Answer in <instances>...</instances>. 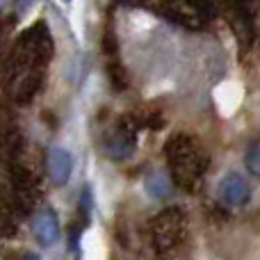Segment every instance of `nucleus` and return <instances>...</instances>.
Instances as JSON below:
<instances>
[{"instance_id": "f257e3e1", "label": "nucleus", "mask_w": 260, "mask_h": 260, "mask_svg": "<svg viewBox=\"0 0 260 260\" xmlns=\"http://www.w3.org/2000/svg\"><path fill=\"white\" fill-rule=\"evenodd\" d=\"M167 169L171 183L187 194L199 192L210 167L206 148L189 135H171L165 144Z\"/></svg>"}, {"instance_id": "f03ea898", "label": "nucleus", "mask_w": 260, "mask_h": 260, "mask_svg": "<svg viewBox=\"0 0 260 260\" xmlns=\"http://www.w3.org/2000/svg\"><path fill=\"white\" fill-rule=\"evenodd\" d=\"M55 55V41L46 21H37L18 35L7 57V80L23 73L39 71L46 73V67Z\"/></svg>"}, {"instance_id": "7ed1b4c3", "label": "nucleus", "mask_w": 260, "mask_h": 260, "mask_svg": "<svg viewBox=\"0 0 260 260\" xmlns=\"http://www.w3.org/2000/svg\"><path fill=\"white\" fill-rule=\"evenodd\" d=\"M148 238L155 249L157 260H171L187 238V215L183 208H167L148 221Z\"/></svg>"}, {"instance_id": "20e7f679", "label": "nucleus", "mask_w": 260, "mask_h": 260, "mask_svg": "<svg viewBox=\"0 0 260 260\" xmlns=\"http://www.w3.org/2000/svg\"><path fill=\"white\" fill-rule=\"evenodd\" d=\"M41 187L37 176L27 167L18 162H9L7 167V194H5V215L21 217L27 215L39 203Z\"/></svg>"}, {"instance_id": "39448f33", "label": "nucleus", "mask_w": 260, "mask_h": 260, "mask_svg": "<svg viewBox=\"0 0 260 260\" xmlns=\"http://www.w3.org/2000/svg\"><path fill=\"white\" fill-rule=\"evenodd\" d=\"M260 0H226L224 16L229 21L240 53H249L256 44V7Z\"/></svg>"}, {"instance_id": "423d86ee", "label": "nucleus", "mask_w": 260, "mask_h": 260, "mask_svg": "<svg viewBox=\"0 0 260 260\" xmlns=\"http://www.w3.org/2000/svg\"><path fill=\"white\" fill-rule=\"evenodd\" d=\"M215 12L217 7L212 0H160L162 16L187 27V30H199V27L208 25Z\"/></svg>"}, {"instance_id": "0eeeda50", "label": "nucleus", "mask_w": 260, "mask_h": 260, "mask_svg": "<svg viewBox=\"0 0 260 260\" xmlns=\"http://www.w3.org/2000/svg\"><path fill=\"white\" fill-rule=\"evenodd\" d=\"M137 130L133 117H123L114 126L112 133L105 137V153L110 160H126L137 151Z\"/></svg>"}, {"instance_id": "6e6552de", "label": "nucleus", "mask_w": 260, "mask_h": 260, "mask_svg": "<svg viewBox=\"0 0 260 260\" xmlns=\"http://www.w3.org/2000/svg\"><path fill=\"white\" fill-rule=\"evenodd\" d=\"M217 199H219V203H224L226 208H231V210L244 208L251 201V187H249V183L240 174H226L224 178L219 180Z\"/></svg>"}, {"instance_id": "1a4fd4ad", "label": "nucleus", "mask_w": 260, "mask_h": 260, "mask_svg": "<svg viewBox=\"0 0 260 260\" xmlns=\"http://www.w3.org/2000/svg\"><path fill=\"white\" fill-rule=\"evenodd\" d=\"M71 169H73V157L67 148H62V146L48 148V153H46V174H48L50 183H53L55 187L67 185L69 176H71Z\"/></svg>"}, {"instance_id": "9d476101", "label": "nucleus", "mask_w": 260, "mask_h": 260, "mask_svg": "<svg viewBox=\"0 0 260 260\" xmlns=\"http://www.w3.org/2000/svg\"><path fill=\"white\" fill-rule=\"evenodd\" d=\"M32 233H35L37 242L41 247H53L59 240V219L57 212L46 208V210H39L32 219Z\"/></svg>"}, {"instance_id": "9b49d317", "label": "nucleus", "mask_w": 260, "mask_h": 260, "mask_svg": "<svg viewBox=\"0 0 260 260\" xmlns=\"http://www.w3.org/2000/svg\"><path fill=\"white\" fill-rule=\"evenodd\" d=\"M105 73H108L110 85H112L114 91H123L128 87V73H126V67L121 64V59L105 62Z\"/></svg>"}, {"instance_id": "f8f14e48", "label": "nucleus", "mask_w": 260, "mask_h": 260, "mask_svg": "<svg viewBox=\"0 0 260 260\" xmlns=\"http://www.w3.org/2000/svg\"><path fill=\"white\" fill-rule=\"evenodd\" d=\"M137 128H146V130H160L165 126V117L155 110H144V112H137V114H130Z\"/></svg>"}, {"instance_id": "ddd939ff", "label": "nucleus", "mask_w": 260, "mask_h": 260, "mask_svg": "<svg viewBox=\"0 0 260 260\" xmlns=\"http://www.w3.org/2000/svg\"><path fill=\"white\" fill-rule=\"evenodd\" d=\"M23 153V137L18 130H9L7 135H5V155H7L9 162H18V157H21Z\"/></svg>"}, {"instance_id": "4468645a", "label": "nucleus", "mask_w": 260, "mask_h": 260, "mask_svg": "<svg viewBox=\"0 0 260 260\" xmlns=\"http://www.w3.org/2000/svg\"><path fill=\"white\" fill-rule=\"evenodd\" d=\"M244 165H247L249 174L258 176L260 178V137L251 139L247 144V151H244Z\"/></svg>"}, {"instance_id": "2eb2a0df", "label": "nucleus", "mask_w": 260, "mask_h": 260, "mask_svg": "<svg viewBox=\"0 0 260 260\" xmlns=\"http://www.w3.org/2000/svg\"><path fill=\"white\" fill-rule=\"evenodd\" d=\"M103 53H105V62L119 59V41H117V35H114L112 25H108L103 32Z\"/></svg>"}, {"instance_id": "dca6fc26", "label": "nucleus", "mask_w": 260, "mask_h": 260, "mask_svg": "<svg viewBox=\"0 0 260 260\" xmlns=\"http://www.w3.org/2000/svg\"><path fill=\"white\" fill-rule=\"evenodd\" d=\"M114 3L126 5V7H144V5H146L148 0H114Z\"/></svg>"}, {"instance_id": "f3484780", "label": "nucleus", "mask_w": 260, "mask_h": 260, "mask_svg": "<svg viewBox=\"0 0 260 260\" xmlns=\"http://www.w3.org/2000/svg\"><path fill=\"white\" fill-rule=\"evenodd\" d=\"M16 260H41L39 256H37V253H32V251H23L21 256H18Z\"/></svg>"}]
</instances>
